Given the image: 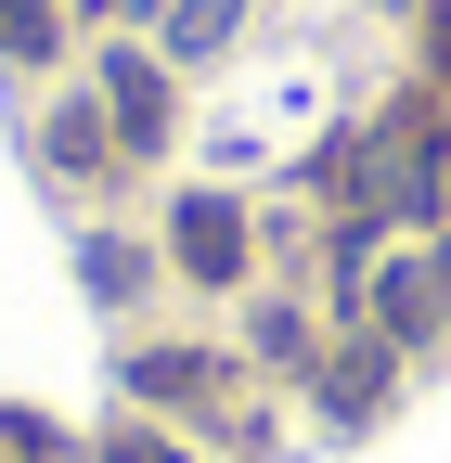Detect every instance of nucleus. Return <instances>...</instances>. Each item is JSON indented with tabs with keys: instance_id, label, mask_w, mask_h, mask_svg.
<instances>
[{
	"instance_id": "1",
	"label": "nucleus",
	"mask_w": 451,
	"mask_h": 463,
	"mask_svg": "<svg viewBox=\"0 0 451 463\" xmlns=\"http://www.w3.org/2000/svg\"><path fill=\"white\" fill-rule=\"evenodd\" d=\"M451 322V245H413L400 270H374V335L387 347H426Z\"/></svg>"
},
{
	"instance_id": "8",
	"label": "nucleus",
	"mask_w": 451,
	"mask_h": 463,
	"mask_svg": "<svg viewBox=\"0 0 451 463\" xmlns=\"http://www.w3.org/2000/svg\"><path fill=\"white\" fill-rule=\"evenodd\" d=\"M206 386H219L206 347H155V361H142V399H206Z\"/></svg>"
},
{
	"instance_id": "4",
	"label": "nucleus",
	"mask_w": 451,
	"mask_h": 463,
	"mask_svg": "<svg viewBox=\"0 0 451 463\" xmlns=\"http://www.w3.org/2000/svg\"><path fill=\"white\" fill-rule=\"evenodd\" d=\"M322 399H335V412H374V399H387V335L335 347V361H322Z\"/></svg>"
},
{
	"instance_id": "6",
	"label": "nucleus",
	"mask_w": 451,
	"mask_h": 463,
	"mask_svg": "<svg viewBox=\"0 0 451 463\" xmlns=\"http://www.w3.org/2000/svg\"><path fill=\"white\" fill-rule=\"evenodd\" d=\"M233 26H245V0H168V52H181V65H206Z\"/></svg>"
},
{
	"instance_id": "9",
	"label": "nucleus",
	"mask_w": 451,
	"mask_h": 463,
	"mask_svg": "<svg viewBox=\"0 0 451 463\" xmlns=\"http://www.w3.org/2000/svg\"><path fill=\"white\" fill-rule=\"evenodd\" d=\"M103 463H181V450H168V438H142V425H117V438H103Z\"/></svg>"
},
{
	"instance_id": "5",
	"label": "nucleus",
	"mask_w": 451,
	"mask_h": 463,
	"mask_svg": "<svg viewBox=\"0 0 451 463\" xmlns=\"http://www.w3.org/2000/svg\"><path fill=\"white\" fill-rule=\"evenodd\" d=\"M65 52V14L52 0H0V65H52Z\"/></svg>"
},
{
	"instance_id": "7",
	"label": "nucleus",
	"mask_w": 451,
	"mask_h": 463,
	"mask_svg": "<svg viewBox=\"0 0 451 463\" xmlns=\"http://www.w3.org/2000/svg\"><path fill=\"white\" fill-rule=\"evenodd\" d=\"M103 142H117V116H91V103H65V116H52V167H78V181L103 167Z\"/></svg>"
},
{
	"instance_id": "2",
	"label": "nucleus",
	"mask_w": 451,
	"mask_h": 463,
	"mask_svg": "<svg viewBox=\"0 0 451 463\" xmlns=\"http://www.w3.org/2000/svg\"><path fill=\"white\" fill-rule=\"evenodd\" d=\"M168 245H181L194 283H245V206L233 194H194L181 219H168Z\"/></svg>"
},
{
	"instance_id": "3",
	"label": "nucleus",
	"mask_w": 451,
	"mask_h": 463,
	"mask_svg": "<svg viewBox=\"0 0 451 463\" xmlns=\"http://www.w3.org/2000/svg\"><path fill=\"white\" fill-rule=\"evenodd\" d=\"M103 116H117V142H130V155H155V142H168V116H181V103H168V65H142V52H103Z\"/></svg>"
}]
</instances>
